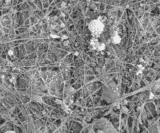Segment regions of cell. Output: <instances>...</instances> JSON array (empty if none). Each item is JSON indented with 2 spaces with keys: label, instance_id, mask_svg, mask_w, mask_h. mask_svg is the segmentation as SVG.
I'll return each mask as SVG.
<instances>
[{
  "label": "cell",
  "instance_id": "obj_1",
  "mask_svg": "<svg viewBox=\"0 0 160 133\" xmlns=\"http://www.w3.org/2000/svg\"><path fill=\"white\" fill-rule=\"evenodd\" d=\"M103 27H104L103 23L99 19L91 21L90 24H89V29H90L92 34L95 36H98L99 34H101V32L103 31Z\"/></svg>",
  "mask_w": 160,
  "mask_h": 133
},
{
  "label": "cell",
  "instance_id": "obj_2",
  "mask_svg": "<svg viewBox=\"0 0 160 133\" xmlns=\"http://www.w3.org/2000/svg\"><path fill=\"white\" fill-rule=\"evenodd\" d=\"M91 45L94 47V48L98 49V50H103L105 48L104 44H100L96 39H92L91 40Z\"/></svg>",
  "mask_w": 160,
  "mask_h": 133
},
{
  "label": "cell",
  "instance_id": "obj_3",
  "mask_svg": "<svg viewBox=\"0 0 160 133\" xmlns=\"http://www.w3.org/2000/svg\"><path fill=\"white\" fill-rule=\"evenodd\" d=\"M112 40H113V42H114V43H119L121 39H120V37H119V36L115 34V35L113 36V38H112Z\"/></svg>",
  "mask_w": 160,
  "mask_h": 133
}]
</instances>
